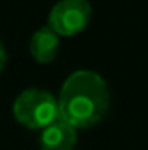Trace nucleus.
I'll return each mask as SVG.
<instances>
[{
  "mask_svg": "<svg viewBox=\"0 0 148 150\" xmlns=\"http://www.w3.org/2000/svg\"><path fill=\"white\" fill-rule=\"evenodd\" d=\"M58 107L59 117L75 129L91 127L103 120L110 108L108 84L94 70H75L61 86Z\"/></svg>",
  "mask_w": 148,
  "mask_h": 150,
  "instance_id": "nucleus-1",
  "label": "nucleus"
},
{
  "mask_svg": "<svg viewBox=\"0 0 148 150\" xmlns=\"http://www.w3.org/2000/svg\"><path fill=\"white\" fill-rule=\"evenodd\" d=\"M12 113L23 126L30 129H44L59 117L58 98L47 89L28 87L14 100Z\"/></svg>",
  "mask_w": 148,
  "mask_h": 150,
  "instance_id": "nucleus-2",
  "label": "nucleus"
},
{
  "mask_svg": "<svg viewBox=\"0 0 148 150\" xmlns=\"http://www.w3.org/2000/svg\"><path fill=\"white\" fill-rule=\"evenodd\" d=\"M91 16L92 7L89 0H58L51 7L47 26L58 35L72 37L89 25Z\"/></svg>",
  "mask_w": 148,
  "mask_h": 150,
  "instance_id": "nucleus-3",
  "label": "nucleus"
},
{
  "mask_svg": "<svg viewBox=\"0 0 148 150\" xmlns=\"http://www.w3.org/2000/svg\"><path fill=\"white\" fill-rule=\"evenodd\" d=\"M40 150H73L77 145V129L63 117L45 126L38 138Z\"/></svg>",
  "mask_w": 148,
  "mask_h": 150,
  "instance_id": "nucleus-4",
  "label": "nucleus"
},
{
  "mask_svg": "<svg viewBox=\"0 0 148 150\" xmlns=\"http://www.w3.org/2000/svg\"><path fill=\"white\" fill-rule=\"evenodd\" d=\"M30 52L38 63H51L59 52V35L47 25L38 28L30 40Z\"/></svg>",
  "mask_w": 148,
  "mask_h": 150,
  "instance_id": "nucleus-5",
  "label": "nucleus"
},
{
  "mask_svg": "<svg viewBox=\"0 0 148 150\" xmlns=\"http://www.w3.org/2000/svg\"><path fill=\"white\" fill-rule=\"evenodd\" d=\"M7 65V51H5V45L4 42L0 40V72L4 70V67Z\"/></svg>",
  "mask_w": 148,
  "mask_h": 150,
  "instance_id": "nucleus-6",
  "label": "nucleus"
}]
</instances>
